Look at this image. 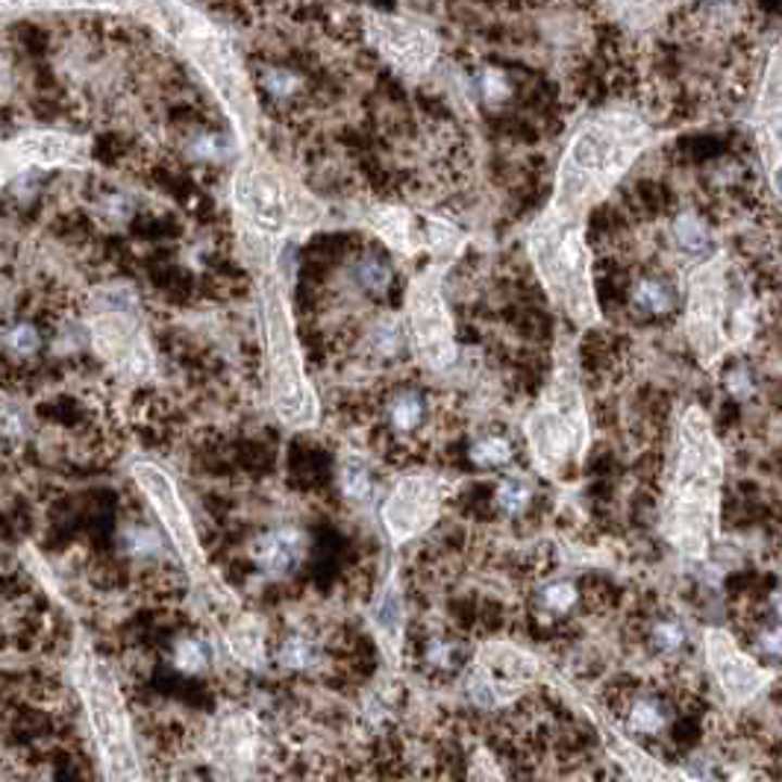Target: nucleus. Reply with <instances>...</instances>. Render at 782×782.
Masks as SVG:
<instances>
[{
	"label": "nucleus",
	"instance_id": "24",
	"mask_svg": "<svg viewBox=\"0 0 782 782\" xmlns=\"http://www.w3.org/2000/svg\"><path fill=\"white\" fill-rule=\"evenodd\" d=\"M391 415H394V424H398V427L409 430V427H415L418 418H421V403L415 401L412 394H403V398H398L394 406H391Z\"/></svg>",
	"mask_w": 782,
	"mask_h": 782
},
{
	"label": "nucleus",
	"instance_id": "10",
	"mask_svg": "<svg viewBox=\"0 0 782 782\" xmlns=\"http://www.w3.org/2000/svg\"><path fill=\"white\" fill-rule=\"evenodd\" d=\"M456 489V480L442 474H409L398 480L382 503V527L394 547L418 539L439 521L444 501Z\"/></svg>",
	"mask_w": 782,
	"mask_h": 782
},
{
	"label": "nucleus",
	"instance_id": "13",
	"mask_svg": "<svg viewBox=\"0 0 782 782\" xmlns=\"http://www.w3.org/2000/svg\"><path fill=\"white\" fill-rule=\"evenodd\" d=\"M782 103H780V48L773 45L771 62L765 71V83L759 89V101L753 110V130L762 148L765 171L773 191H780V124H782Z\"/></svg>",
	"mask_w": 782,
	"mask_h": 782
},
{
	"label": "nucleus",
	"instance_id": "12",
	"mask_svg": "<svg viewBox=\"0 0 782 782\" xmlns=\"http://www.w3.org/2000/svg\"><path fill=\"white\" fill-rule=\"evenodd\" d=\"M133 477H136V482L141 485L144 497H148L153 509H156L162 527L168 530L171 542H174V547L180 551L182 559L189 562V565L203 562L201 542H198V532H194L191 515L189 509H186V503H182L180 492H177V485H174V480H171L168 474L162 471L160 465H153V462H136V465H133Z\"/></svg>",
	"mask_w": 782,
	"mask_h": 782
},
{
	"label": "nucleus",
	"instance_id": "28",
	"mask_svg": "<svg viewBox=\"0 0 782 782\" xmlns=\"http://www.w3.org/2000/svg\"><path fill=\"white\" fill-rule=\"evenodd\" d=\"M127 542H130L133 553H144V556H148V553L160 551V542H156V535H153L151 530H144V527H139V530H130Z\"/></svg>",
	"mask_w": 782,
	"mask_h": 782
},
{
	"label": "nucleus",
	"instance_id": "9",
	"mask_svg": "<svg viewBox=\"0 0 782 782\" xmlns=\"http://www.w3.org/2000/svg\"><path fill=\"white\" fill-rule=\"evenodd\" d=\"M444 274L447 265L430 262L409 282L406 312H403L415 360L430 371H447L456 362V332H453V318L442 289Z\"/></svg>",
	"mask_w": 782,
	"mask_h": 782
},
{
	"label": "nucleus",
	"instance_id": "21",
	"mask_svg": "<svg viewBox=\"0 0 782 782\" xmlns=\"http://www.w3.org/2000/svg\"><path fill=\"white\" fill-rule=\"evenodd\" d=\"M7 344L21 356H33L41 348V336L33 324H15L7 336Z\"/></svg>",
	"mask_w": 782,
	"mask_h": 782
},
{
	"label": "nucleus",
	"instance_id": "25",
	"mask_svg": "<svg viewBox=\"0 0 782 782\" xmlns=\"http://www.w3.org/2000/svg\"><path fill=\"white\" fill-rule=\"evenodd\" d=\"M635 301L653 312H665L668 310V303H671L668 301V291H665V286H659V282H653V280H644L642 286H639V291H635Z\"/></svg>",
	"mask_w": 782,
	"mask_h": 782
},
{
	"label": "nucleus",
	"instance_id": "3",
	"mask_svg": "<svg viewBox=\"0 0 782 782\" xmlns=\"http://www.w3.org/2000/svg\"><path fill=\"white\" fill-rule=\"evenodd\" d=\"M723 451L701 406L682 412L677 427L673 480L665 501V539L685 556L703 559L721 524Z\"/></svg>",
	"mask_w": 782,
	"mask_h": 782
},
{
	"label": "nucleus",
	"instance_id": "23",
	"mask_svg": "<svg viewBox=\"0 0 782 782\" xmlns=\"http://www.w3.org/2000/svg\"><path fill=\"white\" fill-rule=\"evenodd\" d=\"M341 485H344V492L351 494V497H360V501L371 494V480H368V471L362 465H348L341 471Z\"/></svg>",
	"mask_w": 782,
	"mask_h": 782
},
{
	"label": "nucleus",
	"instance_id": "20",
	"mask_svg": "<svg viewBox=\"0 0 782 782\" xmlns=\"http://www.w3.org/2000/svg\"><path fill=\"white\" fill-rule=\"evenodd\" d=\"M677 241H680L685 251H694L701 253L706 244H709V232L703 227L694 215H682L680 222H677Z\"/></svg>",
	"mask_w": 782,
	"mask_h": 782
},
{
	"label": "nucleus",
	"instance_id": "22",
	"mask_svg": "<svg viewBox=\"0 0 782 782\" xmlns=\"http://www.w3.org/2000/svg\"><path fill=\"white\" fill-rule=\"evenodd\" d=\"M509 456H512L509 442H503V439H485V442H477L471 451V459L477 462V465H503Z\"/></svg>",
	"mask_w": 782,
	"mask_h": 782
},
{
	"label": "nucleus",
	"instance_id": "18",
	"mask_svg": "<svg viewBox=\"0 0 782 782\" xmlns=\"http://www.w3.org/2000/svg\"><path fill=\"white\" fill-rule=\"evenodd\" d=\"M24 153L39 162H71L80 160L86 148L83 141L68 139V136H36L24 141Z\"/></svg>",
	"mask_w": 782,
	"mask_h": 782
},
{
	"label": "nucleus",
	"instance_id": "4",
	"mask_svg": "<svg viewBox=\"0 0 782 782\" xmlns=\"http://www.w3.org/2000/svg\"><path fill=\"white\" fill-rule=\"evenodd\" d=\"M256 294H260L262 368H265L268 401H272L277 418L289 430H310L318 424V398H315V389L303 368L289 291L282 286L277 268L260 272Z\"/></svg>",
	"mask_w": 782,
	"mask_h": 782
},
{
	"label": "nucleus",
	"instance_id": "14",
	"mask_svg": "<svg viewBox=\"0 0 782 782\" xmlns=\"http://www.w3.org/2000/svg\"><path fill=\"white\" fill-rule=\"evenodd\" d=\"M94 341L103 356L127 374H144L151 368V353L144 344V336L136 330V324L124 315H106L94 327Z\"/></svg>",
	"mask_w": 782,
	"mask_h": 782
},
{
	"label": "nucleus",
	"instance_id": "5",
	"mask_svg": "<svg viewBox=\"0 0 782 782\" xmlns=\"http://www.w3.org/2000/svg\"><path fill=\"white\" fill-rule=\"evenodd\" d=\"M527 253L547 298L582 330L597 327L601 306L594 298L585 222L544 210L527 230Z\"/></svg>",
	"mask_w": 782,
	"mask_h": 782
},
{
	"label": "nucleus",
	"instance_id": "26",
	"mask_svg": "<svg viewBox=\"0 0 782 782\" xmlns=\"http://www.w3.org/2000/svg\"><path fill=\"white\" fill-rule=\"evenodd\" d=\"M544 601H547V606L556 609V613H565V609H571V603L577 601V592H573L568 582H559V585H551V589H547Z\"/></svg>",
	"mask_w": 782,
	"mask_h": 782
},
{
	"label": "nucleus",
	"instance_id": "16",
	"mask_svg": "<svg viewBox=\"0 0 782 782\" xmlns=\"http://www.w3.org/2000/svg\"><path fill=\"white\" fill-rule=\"evenodd\" d=\"M706 651H709V659H712L715 671L721 673V680L727 689L732 692H753L759 685V668L744 656L735 644H732L730 635L723 632H709L706 639Z\"/></svg>",
	"mask_w": 782,
	"mask_h": 782
},
{
	"label": "nucleus",
	"instance_id": "7",
	"mask_svg": "<svg viewBox=\"0 0 782 782\" xmlns=\"http://www.w3.org/2000/svg\"><path fill=\"white\" fill-rule=\"evenodd\" d=\"M751 294L732 291L730 262L723 253L701 262L689 282V306H685V332L703 368L735 348H744L756 330Z\"/></svg>",
	"mask_w": 782,
	"mask_h": 782
},
{
	"label": "nucleus",
	"instance_id": "8",
	"mask_svg": "<svg viewBox=\"0 0 782 782\" xmlns=\"http://www.w3.org/2000/svg\"><path fill=\"white\" fill-rule=\"evenodd\" d=\"M532 465L553 482H565L577 468L592 442L589 412L582 401L580 382L568 371H556L539 403L524 424Z\"/></svg>",
	"mask_w": 782,
	"mask_h": 782
},
{
	"label": "nucleus",
	"instance_id": "6",
	"mask_svg": "<svg viewBox=\"0 0 782 782\" xmlns=\"http://www.w3.org/2000/svg\"><path fill=\"white\" fill-rule=\"evenodd\" d=\"M162 12H168L174 39L180 41L182 51L189 53V60L198 65L212 91L218 94V101L224 103L244 151L260 148V103L253 94L248 68L241 65L230 39L212 21L201 18L186 7H168Z\"/></svg>",
	"mask_w": 782,
	"mask_h": 782
},
{
	"label": "nucleus",
	"instance_id": "11",
	"mask_svg": "<svg viewBox=\"0 0 782 782\" xmlns=\"http://www.w3.org/2000/svg\"><path fill=\"white\" fill-rule=\"evenodd\" d=\"M368 39L403 77L418 80L439 60L442 41L421 21L401 18L389 12H368Z\"/></svg>",
	"mask_w": 782,
	"mask_h": 782
},
{
	"label": "nucleus",
	"instance_id": "1",
	"mask_svg": "<svg viewBox=\"0 0 782 782\" xmlns=\"http://www.w3.org/2000/svg\"><path fill=\"white\" fill-rule=\"evenodd\" d=\"M659 130L632 110H603L582 121L573 133L556 171V189L547 210L589 222V215L621 182Z\"/></svg>",
	"mask_w": 782,
	"mask_h": 782
},
{
	"label": "nucleus",
	"instance_id": "27",
	"mask_svg": "<svg viewBox=\"0 0 782 782\" xmlns=\"http://www.w3.org/2000/svg\"><path fill=\"white\" fill-rule=\"evenodd\" d=\"M482 89H485V94H489L492 101H501V98L509 94V83H506V77H503L501 71L489 68L482 74Z\"/></svg>",
	"mask_w": 782,
	"mask_h": 782
},
{
	"label": "nucleus",
	"instance_id": "2",
	"mask_svg": "<svg viewBox=\"0 0 782 782\" xmlns=\"http://www.w3.org/2000/svg\"><path fill=\"white\" fill-rule=\"evenodd\" d=\"M232 210L248 256L260 272L277 268L282 244L310 236L327 215V206L262 148H251L236 168Z\"/></svg>",
	"mask_w": 782,
	"mask_h": 782
},
{
	"label": "nucleus",
	"instance_id": "29",
	"mask_svg": "<svg viewBox=\"0 0 782 782\" xmlns=\"http://www.w3.org/2000/svg\"><path fill=\"white\" fill-rule=\"evenodd\" d=\"M265 80H268V89L277 91V94H291L294 86H298V80H294L291 74H286V71H272Z\"/></svg>",
	"mask_w": 782,
	"mask_h": 782
},
{
	"label": "nucleus",
	"instance_id": "19",
	"mask_svg": "<svg viewBox=\"0 0 782 782\" xmlns=\"http://www.w3.org/2000/svg\"><path fill=\"white\" fill-rule=\"evenodd\" d=\"M530 503V485L524 480H503L497 485V506L509 515H518V512L527 509Z\"/></svg>",
	"mask_w": 782,
	"mask_h": 782
},
{
	"label": "nucleus",
	"instance_id": "15",
	"mask_svg": "<svg viewBox=\"0 0 782 782\" xmlns=\"http://www.w3.org/2000/svg\"><path fill=\"white\" fill-rule=\"evenodd\" d=\"M362 224L371 227L391 251L403 253V256H415L424 251L421 212L403 210V206H368L362 212Z\"/></svg>",
	"mask_w": 782,
	"mask_h": 782
},
{
	"label": "nucleus",
	"instance_id": "31",
	"mask_svg": "<svg viewBox=\"0 0 782 782\" xmlns=\"http://www.w3.org/2000/svg\"><path fill=\"white\" fill-rule=\"evenodd\" d=\"M656 635H659V642H663L665 651H673V647H680V642H682L680 627H673V623H665V627H659Z\"/></svg>",
	"mask_w": 782,
	"mask_h": 782
},
{
	"label": "nucleus",
	"instance_id": "30",
	"mask_svg": "<svg viewBox=\"0 0 782 782\" xmlns=\"http://www.w3.org/2000/svg\"><path fill=\"white\" fill-rule=\"evenodd\" d=\"M201 663H203L201 644H194V642L180 644V665H182V668H198Z\"/></svg>",
	"mask_w": 782,
	"mask_h": 782
},
{
	"label": "nucleus",
	"instance_id": "17",
	"mask_svg": "<svg viewBox=\"0 0 782 782\" xmlns=\"http://www.w3.org/2000/svg\"><path fill=\"white\" fill-rule=\"evenodd\" d=\"M306 539L298 530H277L262 535L260 547H256V559L268 573H286L291 565H298L303 556Z\"/></svg>",
	"mask_w": 782,
	"mask_h": 782
}]
</instances>
